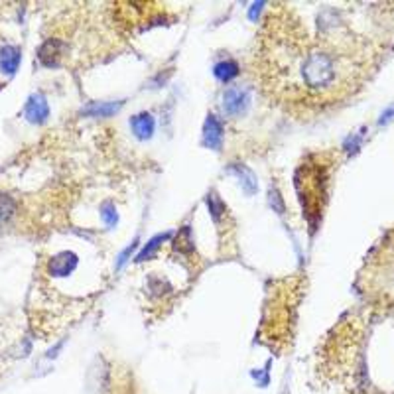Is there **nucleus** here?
<instances>
[{"instance_id": "nucleus-10", "label": "nucleus", "mask_w": 394, "mask_h": 394, "mask_svg": "<svg viewBox=\"0 0 394 394\" xmlns=\"http://www.w3.org/2000/svg\"><path fill=\"white\" fill-rule=\"evenodd\" d=\"M229 172L239 177L240 186H243L247 196L257 193V177H254V174L250 172L249 168L243 166V164H231V166H229Z\"/></svg>"}, {"instance_id": "nucleus-18", "label": "nucleus", "mask_w": 394, "mask_h": 394, "mask_svg": "<svg viewBox=\"0 0 394 394\" xmlns=\"http://www.w3.org/2000/svg\"><path fill=\"white\" fill-rule=\"evenodd\" d=\"M393 114H394V107H393V109H388V111H386V113L381 116V123H386V121H390V116H393Z\"/></svg>"}, {"instance_id": "nucleus-6", "label": "nucleus", "mask_w": 394, "mask_h": 394, "mask_svg": "<svg viewBox=\"0 0 394 394\" xmlns=\"http://www.w3.org/2000/svg\"><path fill=\"white\" fill-rule=\"evenodd\" d=\"M223 142V125L215 114H209L203 126V144L211 150H219Z\"/></svg>"}, {"instance_id": "nucleus-4", "label": "nucleus", "mask_w": 394, "mask_h": 394, "mask_svg": "<svg viewBox=\"0 0 394 394\" xmlns=\"http://www.w3.org/2000/svg\"><path fill=\"white\" fill-rule=\"evenodd\" d=\"M24 114L26 118L30 121L32 125H42L48 121L50 116V104L46 101V97L42 93H34L28 99L26 103V109H24Z\"/></svg>"}, {"instance_id": "nucleus-3", "label": "nucleus", "mask_w": 394, "mask_h": 394, "mask_svg": "<svg viewBox=\"0 0 394 394\" xmlns=\"http://www.w3.org/2000/svg\"><path fill=\"white\" fill-rule=\"evenodd\" d=\"M250 104V93L247 89H243L239 85L229 87L227 91L223 93V111L229 116H239L245 114V111L249 109Z\"/></svg>"}, {"instance_id": "nucleus-17", "label": "nucleus", "mask_w": 394, "mask_h": 394, "mask_svg": "<svg viewBox=\"0 0 394 394\" xmlns=\"http://www.w3.org/2000/svg\"><path fill=\"white\" fill-rule=\"evenodd\" d=\"M103 219L107 221L109 227H113L114 223H116V215H114L113 203H104L103 205Z\"/></svg>"}, {"instance_id": "nucleus-12", "label": "nucleus", "mask_w": 394, "mask_h": 394, "mask_svg": "<svg viewBox=\"0 0 394 394\" xmlns=\"http://www.w3.org/2000/svg\"><path fill=\"white\" fill-rule=\"evenodd\" d=\"M174 249H176L179 254H191V252H193L191 229L189 227L179 229V233L176 235V240H174Z\"/></svg>"}, {"instance_id": "nucleus-5", "label": "nucleus", "mask_w": 394, "mask_h": 394, "mask_svg": "<svg viewBox=\"0 0 394 394\" xmlns=\"http://www.w3.org/2000/svg\"><path fill=\"white\" fill-rule=\"evenodd\" d=\"M75 266H77V257L73 252H60L50 260L48 270L53 278H65L75 270Z\"/></svg>"}, {"instance_id": "nucleus-15", "label": "nucleus", "mask_w": 394, "mask_h": 394, "mask_svg": "<svg viewBox=\"0 0 394 394\" xmlns=\"http://www.w3.org/2000/svg\"><path fill=\"white\" fill-rule=\"evenodd\" d=\"M166 239H170V233H166V235H158V237H154V239L150 240L148 245H146L144 249L140 250V254L136 257V262H144V260L152 259L154 257V252L158 249H160V245L164 243Z\"/></svg>"}, {"instance_id": "nucleus-16", "label": "nucleus", "mask_w": 394, "mask_h": 394, "mask_svg": "<svg viewBox=\"0 0 394 394\" xmlns=\"http://www.w3.org/2000/svg\"><path fill=\"white\" fill-rule=\"evenodd\" d=\"M14 213V201L8 196H0V225H4Z\"/></svg>"}, {"instance_id": "nucleus-11", "label": "nucleus", "mask_w": 394, "mask_h": 394, "mask_svg": "<svg viewBox=\"0 0 394 394\" xmlns=\"http://www.w3.org/2000/svg\"><path fill=\"white\" fill-rule=\"evenodd\" d=\"M121 107H123V103H91L87 109H83V114L103 118V116H111V114L116 113Z\"/></svg>"}, {"instance_id": "nucleus-13", "label": "nucleus", "mask_w": 394, "mask_h": 394, "mask_svg": "<svg viewBox=\"0 0 394 394\" xmlns=\"http://www.w3.org/2000/svg\"><path fill=\"white\" fill-rule=\"evenodd\" d=\"M215 77L221 79V81H231L233 77L239 75V63L233 62V60H225L215 65Z\"/></svg>"}, {"instance_id": "nucleus-14", "label": "nucleus", "mask_w": 394, "mask_h": 394, "mask_svg": "<svg viewBox=\"0 0 394 394\" xmlns=\"http://www.w3.org/2000/svg\"><path fill=\"white\" fill-rule=\"evenodd\" d=\"M208 208H209V213H211V217L215 223H221L225 215H227V208H225V203L219 199L217 193H209L208 196Z\"/></svg>"}, {"instance_id": "nucleus-9", "label": "nucleus", "mask_w": 394, "mask_h": 394, "mask_svg": "<svg viewBox=\"0 0 394 394\" xmlns=\"http://www.w3.org/2000/svg\"><path fill=\"white\" fill-rule=\"evenodd\" d=\"M130 125H133V130H135V135L138 136L140 140H148L150 136L154 135L156 123L150 113H140L136 114V116H133Z\"/></svg>"}, {"instance_id": "nucleus-19", "label": "nucleus", "mask_w": 394, "mask_h": 394, "mask_svg": "<svg viewBox=\"0 0 394 394\" xmlns=\"http://www.w3.org/2000/svg\"><path fill=\"white\" fill-rule=\"evenodd\" d=\"M274 201H278V203H280V196H278V191H274ZM278 211H284V208H282V205H278Z\"/></svg>"}, {"instance_id": "nucleus-8", "label": "nucleus", "mask_w": 394, "mask_h": 394, "mask_svg": "<svg viewBox=\"0 0 394 394\" xmlns=\"http://www.w3.org/2000/svg\"><path fill=\"white\" fill-rule=\"evenodd\" d=\"M20 48H16V46H4L0 50V69H2V73H6V75H14L16 73L18 65H20Z\"/></svg>"}, {"instance_id": "nucleus-2", "label": "nucleus", "mask_w": 394, "mask_h": 394, "mask_svg": "<svg viewBox=\"0 0 394 394\" xmlns=\"http://www.w3.org/2000/svg\"><path fill=\"white\" fill-rule=\"evenodd\" d=\"M325 186H327V174L323 168L301 166L300 176H298V189L301 196V205L306 209V217L311 227H315V221L322 217Z\"/></svg>"}, {"instance_id": "nucleus-7", "label": "nucleus", "mask_w": 394, "mask_h": 394, "mask_svg": "<svg viewBox=\"0 0 394 394\" xmlns=\"http://www.w3.org/2000/svg\"><path fill=\"white\" fill-rule=\"evenodd\" d=\"M63 48H65V46H63L62 40H48V42L40 48V53H38V55H40V62H42L46 67H57L63 55Z\"/></svg>"}, {"instance_id": "nucleus-1", "label": "nucleus", "mask_w": 394, "mask_h": 394, "mask_svg": "<svg viewBox=\"0 0 394 394\" xmlns=\"http://www.w3.org/2000/svg\"><path fill=\"white\" fill-rule=\"evenodd\" d=\"M320 34L310 36L290 12L269 14L259 50L260 75L286 104L323 107L359 89L371 57L367 48L335 18H320Z\"/></svg>"}]
</instances>
